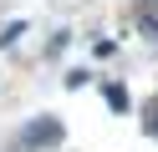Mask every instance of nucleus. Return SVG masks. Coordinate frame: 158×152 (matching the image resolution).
Listing matches in <instances>:
<instances>
[{"mask_svg": "<svg viewBox=\"0 0 158 152\" xmlns=\"http://www.w3.org/2000/svg\"><path fill=\"white\" fill-rule=\"evenodd\" d=\"M56 137H61L56 122H36V127H26V142H56Z\"/></svg>", "mask_w": 158, "mask_h": 152, "instance_id": "nucleus-1", "label": "nucleus"}]
</instances>
